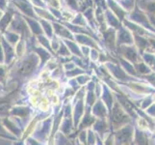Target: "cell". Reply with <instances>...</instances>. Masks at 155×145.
I'll use <instances>...</instances> for the list:
<instances>
[{
	"mask_svg": "<svg viewBox=\"0 0 155 145\" xmlns=\"http://www.w3.org/2000/svg\"><path fill=\"white\" fill-rule=\"evenodd\" d=\"M147 11L150 14H155V2L154 3H148L147 4Z\"/></svg>",
	"mask_w": 155,
	"mask_h": 145,
	"instance_id": "3",
	"label": "cell"
},
{
	"mask_svg": "<svg viewBox=\"0 0 155 145\" xmlns=\"http://www.w3.org/2000/svg\"><path fill=\"white\" fill-rule=\"evenodd\" d=\"M35 67H36V62L34 60L28 59V60L24 61V63L21 65V67L18 70V74L21 77H27L34 71Z\"/></svg>",
	"mask_w": 155,
	"mask_h": 145,
	"instance_id": "2",
	"label": "cell"
},
{
	"mask_svg": "<svg viewBox=\"0 0 155 145\" xmlns=\"http://www.w3.org/2000/svg\"><path fill=\"white\" fill-rule=\"evenodd\" d=\"M129 121V118L124 113V110L120 109L119 106H116L113 111V122L115 127H120L124 125L125 123Z\"/></svg>",
	"mask_w": 155,
	"mask_h": 145,
	"instance_id": "1",
	"label": "cell"
},
{
	"mask_svg": "<svg viewBox=\"0 0 155 145\" xmlns=\"http://www.w3.org/2000/svg\"><path fill=\"white\" fill-rule=\"evenodd\" d=\"M139 126H140V128H142V129H145V128H147V122L143 119H140L139 120Z\"/></svg>",
	"mask_w": 155,
	"mask_h": 145,
	"instance_id": "4",
	"label": "cell"
}]
</instances>
